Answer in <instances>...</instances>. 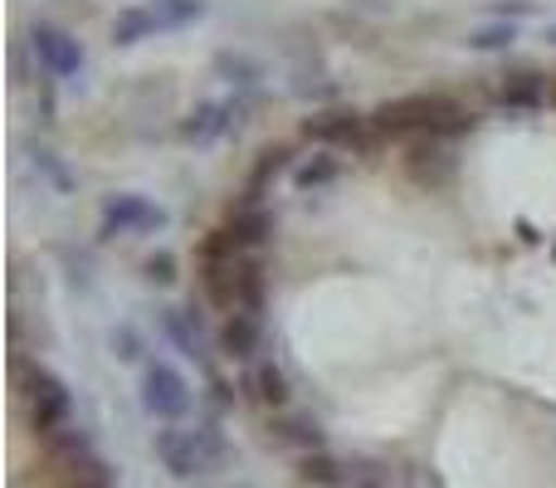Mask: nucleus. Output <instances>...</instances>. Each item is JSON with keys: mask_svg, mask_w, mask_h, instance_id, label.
<instances>
[{"mask_svg": "<svg viewBox=\"0 0 556 488\" xmlns=\"http://www.w3.org/2000/svg\"><path fill=\"white\" fill-rule=\"evenodd\" d=\"M195 284H201L205 308L220 317L230 313H264L269 308V278H264V254H240L220 235V225L201 235L195 245Z\"/></svg>", "mask_w": 556, "mask_h": 488, "instance_id": "obj_1", "label": "nucleus"}, {"mask_svg": "<svg viewBox=\"0 0 556 488\" xmlns=\"http://www.w3.org/2000/svg\"><path fill=\"white\" fill-rule=\"evenodd\" d=\"M376 127L386 133V142H420V137H444V142H459V137L479 133L483 117L469 108V98L450 93V88H415V93H395L386 103L371 108Z\"/></svg>", "mask_w": 556, "mask_h": 488, "instance_id": "obj_2", "label": "nucleus"}, {"mask_svg": "<svg viewBox=\"0 0 556 488\" xmlns=\"http://www.w3.org/2000/svg\"><path fill=\"white\" fill-rule=\"evenodd\" d=\"M152 454L166 470V479L195 484V479H205V474L230 464V440H225V430H220V415H201L195 425H186V421L156 425Z\"/></svg>", "mask_w": 556, "mask_h": 488, "instance_id": "obj_3", "label": "nucleus"}, {"mask_svg": "<svg viewBox=\"0 0 556 488\" xmlns=\"http://www.w3.org/2000/svg\"><path fill=\"white\" fill-rule=\"evenodd\" d=\"M205 20H211V0H132L108 20V45L127 54V49H142L152 39L186 35Z\"/></svg>", "mask_w": 556, "mask_h": 488, "instance_id": "obj_4", "label": "nucleus"}, {"mask_svg": "<svg viewBox=\"0 0 556 488\" xmlns=\"http://www.w3.org/2000/svg\"><path fill=\"white\" fill-rule=\"evenodd\" d=\"M298 137L307 147H327V152L346 157V162H371L381 157L386 133L376 127L371 108H356V103H332V108H313V113L298 123Z\"/></svg>", "mask_w": 556, "mask_h": 488, "instance_id": "obj_5", "label": "nucleus"}, {"mask_svg": "<svg viewBox=\"0 0 556 488\" xmlns=\"http://www.w3.org/2000/svg\"><path fill=\"white\" fill-rule=\"evenodd\" d=\"M10 376H15V396L25 405L29 435L39 445L74 425V391H68V381L59 372H49L45 362H29L25 352H15L10 356Z\"/></svg>", "mask_w": 556, "mask_h": 488, "instance_id": "obj_6", "label": "nucleus"}, {"mask_svg": "<svg viewBox=\"0 0 556 488\" xmlns=\"http://www.w3.org/2000/svg\"><path fill=\"white\" fill-rule=\"evenodd\" d=\"M254 108H260V93H220V98H201L191 103L181 117H176V142L195 147V152H211L225 137L244 133L254 123Z\"/></svg>", "mask_w": 556, "mask_h": 488, "instance_id": "obj_7", "label": "nucleus"}, {"mask_svg": "<svg viewBox=\"0 0 556 488\" xmlns=\"http://www.w3.org/2000/svg\"><path fill=\"white\" fill-rule=\"evenodd\" d=\"M25 49L35 54V64L45 78H54V84H64V88H84L88 45L68 25H59V20H49V15H29L25 20Z\"/></svg>", "mask_w": 556, "mask_h": 488, "instance_id": "obj_8", "label": "nucleus"}, {"mask_svg": "<svg viewBox=\"0 0 556 488\" xmlns=\"http://www.w3.org/2000/svg\"><path fill=\"white\" fill-rule=\"evenodd\" d=\"M172 230V211L147 191H108L98 201V245L113 240H156Z\"/></svg>", "mask_w": 556, "mask_h": 488, "instance_id": "obj_9", "label": "nucleus"}, {"mask_svg": "<svg viewBox=\"0 0 556 488\" xmlns=\"http://www.w3.org/2000/svg\"><path fill=\"white\" fill-rule=\"evenodd\" d=\"M45 460L54 464L59 488H117V470L98 454L93 435L78 421L68 430H59L54 440H45Z\"/></svg>", "mask_w": 556, "mask_h": 488, "instance_id": "obj_10", "label": "nucleus"}, {"mask_svg": "<svg viewBox=\"0 0 556 488\" xmlns=\"http://www.w3.org/2000/svg\"><path fill=\"white\" fill-rule=\"evenodd\" d=\"M137 405L152 415L156 425H172V421H186L195 411V386L172 356H152L137 376Z\"/></svg>", "mask_w": 556, "mask_h": 488, "instance_id": "obj_11", "label": "nucleus"}, {"mask_svg": "<svg viewBox=\"0 0 556 488\" xmlns=\"http://www.w3.org/2000/svg\"><path fill=\"white\" fill-rule=\"evenodd\" d=\"M152 323H156V337L166 342V352H176L181 362L201 366L205 376L215 372L211 337H205V323H201V313H195V303H191V308H181V303H156V308H152Z\"/></svg>", "mask_w": 556, "mask_h": 488, "instance_id": "obj_12", "label": "nucleus"}, {"mask_svg": "<svg viewBox=\"0 0 556 488\" xmlns=\"http://www.w3.org/2000/svg\"><path fill=\"white\" fill-rule=\"evenodd\" d=\"M489 98L498 113L532 117L552 103V74H542V68H532V64H508L503 74H493Z\"/></svg>", "mask_w": 556, "mask_h": 488, "instance_id": "obj_13", "label": "nucleus"}, {"mask_svg": "<svg viewBox=\"0 0 556 488\" xmlns=\"http://www.w3.org/2000/svg\"><path fill=\"white\" fill-rule=\"evenodd\" d=\"M298 147H307L303 137H293V142H269L260 157H254V166L244 172V182H240V191H235V201L240 205H274V191L293 176V166H298Z\"/></svg>", "mask_w": 556, "mask_h": 488, "instance_id": "obj_14", "label": "nucleus"}, {"mask_svg": "<svg viewBox=\"0 0 556 488\" xmlns=\"http://www.w3.org/2000/svg\"><path fill=\"white\" fill-rule=\"evenodd\" d=\"M220 235L230 240L240 254H269L278 240V211L274 205H240L230 201V211L220 215Z\"/></svg>", "mask_w": 556, "mask_h": 488, "instance_id": "obj_15", "label": "nucleus"}, {"mask_svg": "<svg viewBox=\"0 0 556 488\" xmlns=\"http://www.w3.org/2000/svg\"><path fill=\"white\" fill-rule=\"evenodd\" d=\"M240 401L260 405L264 415L283 411V405H293V376H288V366L278 362L274 352H264L260 362L240 366Z\"/></svg>", "mask_w": 556, "mask_h": 488, "instance_id": "obj_16", "label": "nucleus"}, {"mask_svg": "<svg viewBox=\"0 0 556 488\" xmlns=\"http://www.w3.org/2000/svg\"><path fill=\"white\" fill-rule=\"evenodd\" d=\"M264 440H269L274 450L293 454V460H303V454H313V450H327L323 421H317L313 411H298V405H283V411H274L269 421H264Z\"/></svg>", "mask_w": 556, "mask_h": 488, "instance_id": "obj_17", "label": "nucleus"}, {"mask_svg": "<svg viewBox=\"0 0 556 488\" xmlns=\"http://www.w3.org/2000/svg\"><path fill=\"white\" fill-rule=\"evenodd\" d=\"M405 176L425 191H444V186L459 176V157H454V142L444 137H420V142H405Z\"/></svg>", "mask_w": 556, "mask_h": 488, "instance_id": "obj_18", "label": "nucleus"}, {"mask_svg": "<svg viewBox=\"0 0 556 488\" xmlns=\"http://www.w3.org/2000/svg\"><path fill=\"white\" fill-rule=\"evenodd\" d=\"M342 176H346V157L327 152V147H307V152L298 157V166H293V176H288V186H293V196H303V201L313 205V201H323V196L332 191Z\"/></svg>", "mask_w": 556, "mask_h": 488, "instance_id": "obj_19", "label": "nucleus"}, {"mask_svg": "<svg viewBox=\"0 0 556 488\" xmlns=\"http://www.w3.org/2000/svg\"><path fill=\"white\" fill-rule=\"evenodd\" d=\"M215 352L235 366H250L264 356V313H230L215 327Z\"/></svg>", "mask_w": 556, "mask_h": 488, "instance_id": "obj_20", "label": "nucleus"}, {"mask_svg": "<svg viewBox=\"0 0 556 488\" xmlns=\"http://www.w3.org/2000/svg\"><path fill=\"white\" fill-rule=\"evenodd\" d=\"M288 93H293L298 103H307V113H313V108L346 103V98H342V84H337V74H332V68H327L317 54H298V59H293V74H288Z\"/></svg>", "mask_w": 556, "mask_h": 488, "instance_id": "obj_21", "label": "nucleus"}, {"mask_svg": "<svg viewBox=\"0 0 556 488\" xmlns=\"http://www.w3.org/2000/svg\"><path fill=\"white\" fill-rule=\"evenodd\" d=\"M211 74L220 78L230 93H264V84H269V64H264L260 54H250V49H235V45H225V49H215L211 54Z\"/></svg>", "mask_w": 556, "mask_h": 488, "instance_id": "obj_22", "label": "nucleus"}, {"mask_svg": "<svg viewBox=\"0 0 556 488\" xmlns=\"http://www.w3.org/2000/svg\"><path fill=\"white\" fill-rule=\"evenodd\" d=\"M522 39V25L518 20H483V25L464 29L459 35V49L464 54H483V59H498V54H513Z\"/></svg>", "mask_w": 556, "mask_h": 488, "instance_id": "obj_23", "label": "nucleus"}, {"mask_svg": "<svg viewBox=\"0 0 556 488\" xmlns=\"http://www.w3.org/2000/svg\"><path fill=\"white\" fill-rule=\"evenodd\" d=\"M293 464H298L293 474L303 488H352V460H342V454H332V450H313Z\"/></svg>", "mask_w": 556, "mask_h": 488, "instance_id": "obj_24", "label": "nucleus"}, {"mask_svg": "<svg viewBox=\"0 0 556 488\" xmlns=\"http://www.w3.org/2000/svg\"><path fill=\"white\" fill-rule=\"evenodd\" d=\"M25 152H29V166H35V176H39V182H45L54 196H74V191H78V176H74V166H68L64 157H59L49 142H39V137H29V142H25Z\"/></svg>", "mask_w": 556, "mask_h": 488, "instance_id": "obj_25", "label": "nucleus"}, {"mask_svg": "<svg viewBox=\"0 0 556 488\" xmlns=\"http://www.w3.org/2000/svg\"><path fill=\"white\" fill-rule=\"evenodd\" d=\"M137 278H142L147 288H156V293H172V288L181 284V254L166 245L147 249V254L137 259Z\"/></svg>", "mask_w": 556, "mask_h": 488, "instance_id": "obj_26", "label": "nucleus"}, {"mask_svg": "<svg viewBox=\"0 0 556 488\" xmlns=\"http://www.w3.org/2000/svg\"><path fill=\"white\" fill-rule=\"evenodd\" d=\"M108 352H113L117 366H137V372L152 362V342H147V333L137 323H113L108 327Z\"/></svg>", "mask_w": 556, "mask_h": 488, "instance_id": "obj_27", "label": "nucleus"}, {"mask_svg": "<svg viewBox=\"0 0 556 488\" xmlns=\"http://www.w3.org/2000/svg\"><path fill=\"white\" fill-rule=\"evenodd\" d=\"M54 254H59V264H64V274H68V288H74V293H88V288H93V254L78 249V245H59Z\"/></svg>", "mask_w": 556, "mask_h": 488, "instance_id": "obj_28", "label": "nucleus"}, {"mask_svg": "<svg viewBox=\"0 0 556 488\" xmlns=\"http://www.w3.org/2000/svg\"><path fill=\"white\" fill-rule=\"evenodd\" d=\"M54 88H64V84H54V78H45L39 74V84H35V98H29V113H35V123L45 127H59V98H54Z\"/></svg>", "mask_w": 556, "mask_h": 488, "instance_id": "obj_29", "label": "nucleus"}, {"mask_svg": "<svg viewBox=\"0 0 556 488\" xmlns=\"http://www.w3.org/2000/svg\"><path fill=\"white\" fill-rule=\"evenodd\" d=\"M235 401H240V391H235V386L225 381L220 372H211V376H205V405H211V415H225Z\"/></svg>", "mask_w": 556, "mask_h": 488, "instance_id": "obj_30", "label": "nucleus"}, {"mask_svg": "<svg viewBox=\"0 0 556 488\" xmlns=\"http://www.w3.org/2000/svg\"><path fill=\"white\" fill-rule=\"evenodd\" d=\"M538 0H493V5H489V20H518V25H522V20H532V15H538Z\"/></svg>", "mask_w": 556, "mask_h": 488, "instance_id": "obj_31", "label": "nucleus"}, {"mask_svg": "<svg viewBox=\"0 0 556 488\" xmlns=\"http://www.w3.org/2000/svg\"><path fill=\"white\" fill-rule=\"evenodd\" d=\"M352 10H362V15L381 20V15H395V0H352Z\"/></svg>", "mask_w": 556, "mask_h": 488, "instance_id": "obj_32", "label": "nucleus"}, {"mask_svg": "<svg viewBox=\"0 0 556 488\" xmlns=\"http://www.w3.org/2000/svg\"><path fill=\"white\" fill-rule=\"evenodd\" d=\"M352 488H391V479H386V474H376V470H356V464H352Z\"/></svg>", "mask_w": 556, "mask_h": 488, "instance_id": "obj_33", "label": "nucleus"}, {"mask_svg": "<svg viewBox=\"0 0 556 488\" xmlns=\"http://www.w3.org/2000/svg\"><path fill=\"white\" fill-rule=\"evenodd\" d=\"M542 45L556 49V20H547V25H542Z\"/></svg>", "mask_w": 556, "mask_h": 488, "instance_id": "obj_34", "label": "nucleus"}]
</instances>
